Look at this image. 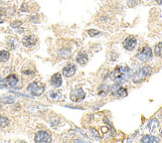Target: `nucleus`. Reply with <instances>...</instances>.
Here are the masks:
<instances>
[{
	"mask_svg": "<svg viewBox=\"0 0 162 143\" xmlns=\"http://www.w3.org/2000/svg\"><path fill=\"white\" fill-rule=\"evenodd\" d=\"M130 75V69L127 66H118L110 74L111 80L116 83H122Z\"/></svg>",
	"mask_w": 162,
	"mask_h": 143,
	"instance_id": "f257e3e1",
	"label": "nucleus"
},
{
	"mask_svg": "<svg viewBox=\"0 0 162 143\" xmlns=\"http://www.w3.org/2000/svg\"><path fill=\"white\" fill-rule=\"evenodd\" d=\"M151 72H152V69H151V68L148 67V66H145V67L141 68V69H139L131 77L132 81H134V83L137 84V83H140V81H144L145 78L151 74Z\"/></svg>",
	"mask_w": 162,
	"mask_h": 143,
	"instance_id": "f03ea898",
	"label": "nucleus"
},
{
	"mask_svg": "<svg viewBox=\"0 0 162 143\" xmlns=\"http://www.w3.org/2000/svg\"><path fill=\"white\" fill-rule=\"evenodd\" d=\"M27 89L32 95L39 96L45 91V85L40 83V81H33L28 85Z\"/></svg>",
	"mask_w": 162,
	"mask_h": 143,
	"instance_id": "7ed1b4c3",
	"label": "nucleus"
},
{
	"mask_svg": "<svg viewBox=\"0 0 162 143\" xmlns=\"http://www.w3.org/2000/svg\"><path fill=\"white\" fill-rule=\"evenodd\" d=\"M151 58H152V50L149 46L142 47L136 54V59H138L141 62H148Z\"/></svg>",
	"mask_w": 162,
	"mask_h": 143,
	"instance_id": "20e7f679",
	"label": "nucleus"
},
{
	"mask_svg": "<svg viewBox=\"0 0 162 143\" xmlns=\"http://www.w3.org/2000/svg\"><path fill=\"white\" fill-rule=\"evenodd\" d=\"M86 98V92L82 88H77L72 91L70 95V98L73 102H80L84 101Z\"/></svg>",
	"mask_w": 162,
	"mask_h": 143,
	"instance_id": "39448f33",
	"label": "nucleus"
},
{
	"mask_svg": "<svg viewBox=\"0 0 162 143\" xmlns=\"http://www.w3.org/2000/svg\"><path fill=\"white\" fill-rule=\"evenodd\" d=\"M34 141L35 142H51L52 141V136L48 131L39 130L35 135Z\"/></svg>",
	"mask_w": 162,
	"mask_h": 143,
	"instance_id": "423d86ee",
	"label": "nucleus"
},
{
	"mask_svg": "<svg viewBox=\"0 0 162 143\" xmlns=\"http://www.w3.org/2000/svg\"><path fill=\"white\" fill-rule=\"evenodd\" d=\"M136 45H137V39L134 36H128L123 41V48L127 51H132V50H134Z\"/></svg>",
	"mask_w": 162,
	"mask_h": 143,
	"instance_id": "0eeeda50",
	"label": "nucleus"
},
{
	"mask_svg": "<svg viewBox=\"0 0 162 143\" xmlns=\"http://www.w3.org/2000/svg\"><path fill=\"white\" fill-rule=\"evenodd\" d=\"M110 91L111 94L116 96H118V98H124V96L127 95V89L120 87V83H116L113 87H111Z\"/></svg>",
	"mask_w": 162,
	"mask_h": 143,
	"instance_id": "6e6552de",
	"label": "nucleus"
},
{
	"mask_svg": "<svg viewBox=\"0 0 162 143\" xmlns=\"http://www.w3.org/2000/svg\"><path fill=\"white\" fill-rule=\"evenodd\" d=\"M36 43H37V37L35 35H26L22 38V44L26 48L34 47Z\"/></svg>",
	"mask_w": 162,
	"mask_h": 143,
	"instance_id": "1a4fd4ad",
	"label": "nucleus"
},
{
	"mask_svg": "<svg viewBox=\"0 0 162 143\" xmlns=\"http://www.w3.org/2000/svg\"><path fill=\"white\" fill-rule=\"evenodd\" d=\"M76 71H77V67H76V65H74V64H72V63H69L63 68L62 75L66 78H70L76 74Z\"/></svg>",
	"mask_w": 162,
	"mask_h": 143,
	"instance_id": "9d476101",
	"label": "nucleus"
},
{
	"mask_svg": "<svg viewBox=\"0 0 162 143\" xmlns=\"http://www.w3.org/2000/svg\"><path fill=\"white\" fill-rule=\"evenodd\" d=\"M50 83H51V85L54 88H60L61 85L63 84V78L61 73H56L54 74L53 76L51 77V80H50Z\"/></svg>",
	"mask_w": 162,
	"mask_h": 143,
	"instance_id": "9b49d317",
	"label": "nucleus"
},
{
	"mask_svg": "<svg viewBox=\"0 0 162 143\" xmlns=\"http://www.w3.org/2000/svg\"><path fill=\"white\" fill-rule=\"evenodd\" d=\"M5 81L10 88H17V85H18V84H19V78H18L16 75L12 74V75H9V76L6 77Z\"/></svg>",
	"mask_w": 162,
	"mask_h": 143,
	"instance_id": "f8f14e48",
	"label": "nucleus"
},
{
	"mask_svg": "<svg viewBox=\"0 0 162 143\" xmlns=\"http://www.w3.org/2000/svg\"><path fill=\"white\" fill-rule=\"evenodd\" d=\"M76 61H77V63L79 64V65H81V66L87 65L88 62H89L88 54L86 52H84V51H80L78 53L77 57H76Z\"/></svg>",
	"mask_w": 162,
	"mask_h": 143,
	"instance_id": "ddd939ff",
	"label": "nucleus"
},
{
	"mask_svg": "<svg viewBox=\"0 0 162 143\" xmlns=\"http://www.w3.org/2000/svg\"><path fill=\"white\" fill-rule=\"evenodd\" d=\"M49 98L54 101H60L61 99L63 98V95L61 94V92H59V91H53L49 92Z\"/></svg>",
	"mask_w": 162,
	"mask_h": 143,
	"instance_id": "4468645a",
	"label": "nucleus"
},
{
	"mask_svg": "<svg viewBox=\"0 0 162 143\" xmlns=\"http://www.w3.org/2000/svg\"><path fill=\"white\" fill-rule=\"evenodd\" d=\"M71 52H72L71 48H68V47L61 48L58 50V56L61 57V58H67V57H69Z\"/></svg>",
	"mask_w": 162,
	"mask_h": 143,
	"instance_id": "2eb2a0df",
	"label": "nucleus"
},
{
	"mask_svg": "<svg viewBox=\"0 0 162 143\" xmlns=\"http://www.w3.org/2000/svg\"><path fill=\"white\" fill-rule=\"evenodd\" d=\"M143 143H153V142H158L159 141V138H157L155 136H152V135H145L141 138L140 140Z\"/></svg>",
	"mask_w": 162,
	"mask_h": 143,
	"instance_id": "dca6fc26",
	"label": "nucleus"
},
{
	"mask_svg": "<svg viewBox=\"0 0 162 143\" xmlns=\"http://www.w3.org/2000/svg\"><path fill=\"white\" fill-rule=\"evenodd\" d=\"M0 101H1L2 103H4V105H10V103H13L15 101V98H13L11 95H2L1 98H0Z\"/></svg>",
	"mask_w": 162,
	"mask_h": 143,
	"instance_id": "f3484780",
	"label": "nucleus"
},
{
	"mask_svg": "<svg viewBox=\"0 0 162 143\" xmlns=\"http://www.w3.org/2000/svg\"><path fill=\"white\" fill-rule=\"evenodd\" d=\"M10 53L6 50H1L0 51V63H5L9 60Z\"/></svg>",
	"mask_w": 162,
	"mask_h": 143,
	"instance_id": "a211bd4d",
	"label": "nucleus"
},
{
	"mask_svg": "<svg viewBox=\"0 0 162 143\" xmlns=\"http://www.w3.org/2000/svg\"><path fill=\"white\" fill-rule=\"evenodd\" d=\"M7 46H8L10 49H16L18 47V42L15 38H9L8 40H7Z\"/></svg>",
	"mask_w": 162,
	"mask_h": 143,
	"instance_id": "6ab92c4d",
	"label": "nucleus"
},
{
	"mask_svg": "<svg viewBox=\"0 0 162 143\" xmlns=\"http://www.w3.org/2000/svg\"><path fill=\"white\" fill-rule=\"evenodd\" d=\"M109 89H110V88L107 87L106 85H100V88H99V95H103V96L106 95L107 91H109Z\"/></svg>",
	"mask_w": 162,
	"mask_h": 143,
	"instance_id": "aec40b11",
	"label": "nucleus"
},
{
	"mask_svg": "<svg viewBox=\"0 0 162 143\" xmlns=\"http://www.w3.org/2000/svg\"><path fill=\"white\" fill-rule=\"evenodd\" d=\"M154 53H155V55L157 57H161L162 58V42L158 43L155 46V48H154Z\"/></svg>",
	"mask_w": 162,
	"mask_h": 143,
	"instance_id": "412c9836",
	"label": "nucleus"
},
{
	"mask_svg": "<svg viewBox=\"0 0 162 143\" xmlns=\"http://www.w3.org/2000/svg\"><path fill=\"white\" fill-rule=\"evenodd\" d=\"M9 125V119L7 117L0 115V127H6Z\"/></svg>",
	"mask_w": 162,
	"mask_h": 143,
	"instance_id": "4be33fe9",
	"label": "nucleus"
},
{
	"mask_svg": "<svg viewBox=\"0 0 162 143\" xmlns=\"http://www.w3.org/2000/svg\"><path fill=\"white\" fill-rule=\"evenodd\" d=\"M88 34L91 36V37H99L103 33L99 30H96V29H89L88 30Z\"/></svg>",
	"mask_w": 162,
	"mask_h": 143,
	"instance_id": "5701e85b",
	"label": "nucleus"
},
{
	"mask_svg": "<svg viewBox=\"0 0 162 143\" xmlns=\"http://www.w3.org/2000/svg\"><path fill=\"white\" fill-rule=\"evenodd\" d=\"M6 9L3 10L2 7H0V24L3 23L6 19Z\"/></svg>",
	"mask_w": 162,
	"mask_h": 143,
	"instance_id": "b1692460",
	"label": "nucleus"
},
{
	"mask_svg": "<svg viewBox=\"0 0 162 143\" xmlns=\"http://www.w3.org/2000/svg\"><path fill=\"white\" fill-rule=\"evenodd\" d=\"M21 26H22V21H20V20L12 21V22L10 23V27L11 28H18V27H21Z\"/></svg>",
	"mask_w": 162,
	"mask_h": 143,
	"instance_id": "393cba45",
	"label": "nucleus"
},
{
	"mask_svg": "<svg viewBox=\"0 0 162 143\" xmlns=\"http://www.w3.org/2000/svg\"><path fill=\"white\" fill-rule=\"evenodd\" d=\"M22 74L23 75H26V76H30V75H34L35 74V70H23L22 71Z\"/></svg>",
	"mask_w": 162,
	"mask_h": 143,
	"instance_id": "a878e982",
	"label": "nucleus"
},
{
	"mask_svg": "<svg viewBox=\"0 0 162 143\" xmlns=\"http://www.w3.org/2000/svg\"><path fill=\"white\" fill-rule=\"evenodd\" d=\"M89 131H91L92 133L93 134V136L95 137L96 139H100V136H99V132H98V131H96V130H95V129H93V128H89Z\"/></svg>",
	"mask_w": 162,
	"mask_h": 143,
	"instance_id": "bb28decb",
	"label": "nucleus"
},
{
	"mask_svg": "<svg viewBox=\"0 0 162 143\" xmlns=\"http://www.w3.org/2000/svg\"><path fill=\"white\" fill-rule=\"evenodd\" d=\"M14 13H15V9H14V8H8V9H6V15H7V16H12Z\"/></svg>",
	"mask_w": 162,
	"mask_h": 143,
	"instance_id": "cd10ccee",
	"label": "nucleus"
},
{
	"mask_svg": "<svg viewBox=\"0 0 162 143\" xmlns=\"http://www.w3.org/2000/svg\"><path fill=\"white\" fill-rule=\"evenodd\" d=\"M6 85H7V84H6L5 80H3V78L0 77V88H5Z\"/></svg>",
	"mask_w": 162,
	"mask_h": 143,
	"instance_id": "c85d7f7f",
	"label": "nucleus"
},
{
	"mask_svg": "<svg viewBox=\"0 0 162 143\" xmlns=\"http://www.w3.org/2000/svg\"><path fill=\"white\" fill-rule=\"evenodd\" d=\"M20 11H22V12H29V8H28V5L27 4H23L22 6H21Z\"/></svg>",
	"mask_w": 162,
	"mask_h": 143,
	"instance_id": "c756f323",
	"label": "nucleus"
},
{
	"mask_svg": "<svg viewBox=\"0 0 162 143\" xmlns=\"http://www.w3.org/2000/svg\"><path fill=\"white\" fill-rule=\"evenodd\" d=\"M16 29H17V33H18V34H22V33H24V29H23V28L18 27V28H16Z\"/></svg>",
	"mask_w": 162,
	"mask_h": 143,
	"instance_id": "7c9ffc66",
	"label": "nucleus"
},
{
	"mask_svg": "<svg viewBox=\"0 0 162 143\" xmlns=\"http://www.w3.org/2000/svg\"><path fill=\"white\" fill-rule=\"evenodd\" d=\"M155 2L158 5H162V0H155Z\"/></svg>",
	"mask_w": 162,
	"mask_h": 143,
	"instance_id": "2f4dec72",
	"label": "nucleus"
},
{
	"mask_svg": "<svg viewBox=\"0 0 162 143\" xmlns=\"http://www.w3.org/2000/svg\"><path fill=\"white\" fill-rule=\"evenodd\" d=\"M1 103H2V102H1V101H0V107H1Z\"/></svg>",
	"mask_w": 162,
	"mask_h": 143,
	"instance_id": "473e14b6",
	"label": "nucleus"
}]
</instances>
